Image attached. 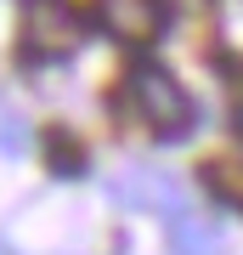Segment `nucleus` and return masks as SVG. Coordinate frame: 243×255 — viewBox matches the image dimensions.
Masks as SVG:
<instances>
[{"label":"nucleus","mask_w":243,"mask_h":255,"mask_svg":"<svg viewBox=\"0 0 243 255\" xmlns=\"http://www.w3.org/2000/svg\"><path fill=\"white\" fill-rule=\"evenodd\" d=\"M0 255H6V250H0Z\"/></svg>","instance_id":"obj_8"},{"label":"nucleus","mask_w":243,"mask_h":255,"mask_svg":"<svg viewBox=\"0 0 243 255\" xmlns=\"http://www.w3.org/2000/svg\"><path fill=\"white\" fill-rule=\"evenodd\" d=\"M51 164H57V176H80V147L68 136H51Z\"/></svg>","instance_id":"obj_6"},{"label":"nucleus","mask_w":243,"mask_h":255,"mask_svg":"<svg viewBox=\"0 0 243 255\" xmlns=\"http://www.w3.org/2000/svg\"><path fill=\"white\" fill-rule=\"evenodd\" d=\"M125 97H130L136 119H142V125L153 130L159 142H181V136H192V119H198V108H192L187 85H181L164 63H136V68L125 74Z\"/></svg>","instance_id":"obj_1"},{"label":"nucleus","mask_w":243,"mask_h":255,"mask_svg":"<svg viewBox=\"0 0 243 255\" xmlns=\"http://www.w3.org/2000/svg\"><path fill=\"white\" fill-rule=\"evenodd\" d=\"M232 130L243 136V97H238V108H232Z\"/></svg>","instance_id":"obj_7"},{"label":"nucleus","mask_w":243,"mask_h":255,"mask_svg":"<svg viewBox=\"0 0 243 255\" xmlns=\"http://www.w3.org/2000/svg\"><path fill=\"white\" fill-rule=\"evenodd\" d=\"M170 238H175V250H181V255H209V244H215V238H209V227L192 216V210L170 216Z\"/></svg>","instance_id":"obj_5"},{"label":"nucleus","mask_w":243,"mask_h":255,"mask_svg":"<svg viewBox=\"0 0 243 255\" xmlns=\"http://www.w3.org/2000/svg\"><path fill=\"white\" fill-rule=\"evenodd\" d=\"M85 23L68 0H23V51L28 57H68L80 51Z\"/></svg>","instance_id":"obj_2"},{"label":"nucleus","mask_w":243,"mask_h":255,"mask_svg":"<svg viewBox=\"0 0 243 255\" xmlns=\"http://www.w3.org/2000/svg\"><path fill=\"white\" fill-rule=\"evenodd\" d=\"M96 23L125 46H147L164 28V0H96Z\"/></svg>","instance_id":"obj_3"},{"label":"nucleus","mask_w":243,"mask_h":255,"mask_svg":"<svg viewBox=\"0 0 243 255\" xmlns=\"http://www.w3.org/2000/svg\"><path fill=\"white\" fill-rule=\"evenodd\" d=\"M119 193H125V199H136V204H147V210H159L164 221L187 210V204H181V187L170 182V176L147 170V164H130V170H125V182H119Z\"/></svg>","instance_id":"obj_4"}]
</instances>
